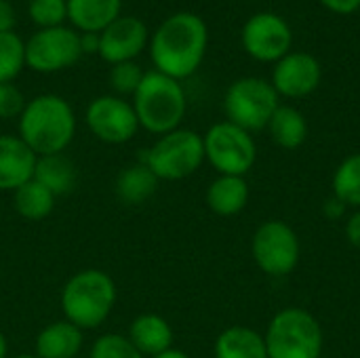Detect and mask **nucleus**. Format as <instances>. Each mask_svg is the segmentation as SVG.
Masks as SVG:
<instances>
[{
  "label": "nucleus",
  "instance_id": "38",
  "mask_svg": "<svg viewBox=\"0 0 360 358\" xmlns=\"http://www.w3.org/2000/svg\"><path fill=\"white\" fill-rule=\"evenodd\" d=\"M13 358H40V357H36V354H17V357H13Z\"/></svg>",
  "mask_w": 360,
  "mask_h": 358
},
{
  "label": "nucleus",
  "instance_id": "20",
  "mask_svg": "<svg viewBox=\"0 0 360 358\" xmlns=\"http://www.w3.org/2000/svg\"><path fill=\"white\" fill-rule=\"evenodd\" d=\"M215 358H268L264 335L251 327L234 325L224 329L213 346Z\"/></svg>",
  "mask_w": 360,
  "mask_h": 358
},
{
  "label": "nucleus",
  "instance_id": "25",
  "mask_svg": "<svg viewBox=\"0 0 360 358\" xmlns=\"http://www.w3.org/2000/svg\"><path fill=\"white\" fill-rule=\"evenodd\" d=\"M333 196L348 209H360V152L344 158L333 173Z\"/></svg>",
  "mask_w": 360,
  "mask_h": 358
},
{
  "label": "nucleus",
  "instance_id": "7",
  "mask_svg": "<svg viewBox=\"0 0 360 358\" xmlns=\"http://www.w3.org/2000/svg\"><path fill=\"white\" fill-rule=\"evenodd\" d=\"M278 108V93L262 78H240L232 82L224 97L228 122L253 133L268 129L272 114Z\"/></svg>",
  "mask_w": 360,
  "mask_h": 358
},
{
  "label": "nucleus",
  "instance_id": "8",
  "mask_svg": "<svg viewBox=\"0 0 360 358\" xmlns=\"http://www.w3.org/2000/svg\"><path fill=\"white\" fill-rule=\"evenodd\" d=\"M202 143L205 160L219 175L245 177L257 160V148L251 133L228 120L213 124L202 135Z\"/></svg>",
  "mask_w": 360,
  "mask_h": 358
},
{
  "label": "nucleus",
  "instance_id": "31",
  "mask_svg": "<svg viewBox=\"0 0 360 358\" xmlns=\"http://www.w3.org/2000/svg\"><path fill=\"white\" fill-rule=\"evenodd\" d=\"M15 21H17V15H15L13 4L8 0H0V34L13 32Z\"/></svg>",
  "mask_w": 360,
  "mask_h": 358
},
{
  "label": "nucleus",
  "instance_id": "36",
  "mask_svg": "<svg viewBox=\"0 0 360 358\" xmlns=\"http://www.w3.org/2000/svg\"><path fill=\"white\" fill-rule=\"evenodd\" d=\"M154 358H192L190 354H186L184 350H177V348H171V350H167V352H162V354H158V357Z\"/></svg>",
  "mask_w": 360,
  "mask_h": 358
},
{
  "label": "nucleus",
  "instance_id": "24",
  "mask_svg": "<svg viewBox=\"0 0 360 358\" xmlns=\"http://www.w3.org/2000/svg\"><path fill=\"white\" fill-rule=\"evenodd\" d=\"M15 211L27 222H40L55 209V196L34 177L13 192Z\"/></svg>",
  "mask_w": 360,
  "mask_h": 358
},
{
  "label": "nucleus",
  "instance_id": "27",
  "mask_svg": "<svg viewBox=\"0 0 360 358\" xmlns=\"http://www.w3.org/2000/svg\"><path fill=\"white\" fill-rule=\"evenodd\" d=\"M27 15L40 30L63 25L68 19V0H30Z\"/></svg>",
  "mask_w": 360,
  "mask_h": 358
},
{
  "label": "nucleus",
  "instance_id": "22",
  "mask_svg": "<svg viewBox=\"0 0 360 358\" xmlns=\"http://www.w3.org/2000/svg\"><path fill=\"white\" fill-rule=\"evenodd\" d=\"M268 131L278 148L297 150L308 139V120L300 110L291 106H278L268 122Z\"/></svg>",
  "mask_w": 360,
  "mask_h": 358
},
{
  "label": "nucleus",
  "instance_id": "16",
  "mask_svg": "<svg viewBox=\"0 0 360 358\" xmlns=\"http://www.w3.org/2000/svg\"><path fill=\"white\" fill-rule=\"evenodd\" d=\"M127 338L143 357L148 358L158 357V354L173 348L171 323L165 317L154 314V312H146V314L135 317L129 325Z\"/></svg>",
  "mask_w": 360,
  "mask_h": 358
},
{
  "label": "nucleus",
  "instance_id": "3",
  "mask_svg": "<svg viewBox=\"0 0 360 358\" xmlns=\"http://www.w3.org/2000/svg\"><path fill=\"white\" fill-rule=\"evenodd\" d=\"M118 300L114 279L97 268H86L68 279L59 304L65 321L82 331L97 329L108 321Z\"/></svg>",
  "mask_w": 360,
  "mask_h": 358
},
{
  "label": "nucleus",
  "instance_id": "19",
  "mask_svg": "<svg viewBox=\"0 0 360 358\" xmlns=\"http://www.w3.org/2000/svg\"><path fill=\"white\" fill-rule=\"evenodd\" d=\"M122 0H68V19L82 34H101L120 17Z\"/></svg>",
  "mask_w": 360,
  "mask_h": 358
},
{
  "label": "nucleus",
  "instance_id": "12",
  "mask_svg": "<svg viewBox=\"0 0 360 358\" xmlns=\"http://www.w3.org/2000/svg\"><path fill=\"white\" fill-rule=\"evenodd\" d=\"M291 30L285 19L272 13L253 15L243 27L245 51L259 61H278L291 46Z\"/></svg>",
  "mask_w": 360,
  "mask_h": 358
},
{
  "label": "nucleus",
  "instance_id": "4",
  "mask_svg": "<svg viewBox=\"0 0 360 358\" xmlns=\"http://www.w3.org/2000/svg\"><path fill=\"white\" fill-rule=\"evenodd\" d=\"M186 108L188 99L181 82L156 70L143 74V80L133 95V110L139 127L158 137L179 129Z\"/></svg>",
  "mask_w": 360,
  "mask_h": 358
},
{
  "label": "nucleus",
  "instance_id": "35",
  "mask_svg": "<svg viewBox=\"0 0 360 358\" xmlns=\"http://www.w3.org/2000/svg\"><path fill=\"white\" fill-rule=\"evenodd\" d=\"M80 44H82V53H97L99 51V34H80Z\"/></svg>",
  "mask_w": 360,
  "mask_h": 358
},
{
  "label": "nucleus",
  "instance_id": "11",
  "mask_svg": "<svg viewBox=\"0 0 360 358\" xmlns=\"http://www.w3.org/2000/svg\"><path fill=\"white\" fill-rule=\"evenodd\" d=\"M86 127L103 143L120 146L135 137L139 131V120L135 116L133 103L118 95H99L86 108Z\"/></svg>",
  "mask_w": 360,
  "mask_h": 358
},
{
  "label": "nucleus",
  "instance_id": "30",
  "mask_svg": "<svg viewBox=\"0 0 360 358\" xmlns=\"http://www.w3.org/2000/svg\"><path fill=\"white\" fill-rule=\"evenodd\" d=\"M25 103L23 93L13 82H0V120L19 118Z\"/></svg>",
  "mask_w": 360,
  "mask_h": 358
},
{
  "label": "nucleus",
  "instance_id": "2",
  "mask_svg": "<svg viewBox=\"0 0 360 358\" xmlns=\"http://www.w3.org/2000/svg\"><path fill=\"white\" fill-rule=\"evenodd\" d=\"M17 120L21 141L36 156L63 154L76 135V114L68 99L55 93L30 99Z\"/></svg>",
  "mask_w": 360,
  "mask_h": 358
},
{
  "label": "nucleus",
  "instance_id": "13",
  "mask_svg": "<svg viewBox=\"0 0 360 358\" xmlns=\"http://www.w3.org/2000/svg\"><path fill=\"white\" fill-rule=\"evenodd\" d=\"M148 25L137 17H118L99 34V51L103 61L110 65L133 61L148 44Z\"/></svg>",
  "mask_w": 360,
  "mask_h": 358
},
{
  "label": "nucleus",
  "instance_id": "37",
  "mask_svg": "<svg viewBox=\"0 0 360 358\" xmlns=\"http://www.w3.org/2000/svg\"><path fill=\"white\" fill-rule=\"evenodd\" d=\"M0 358H8V342L2 331H0Z\"/></svg>",
  "mask_w": 360,
  "mask_h": 358
},
{
  "label": "nucleus",
  "instance_id": "18",
  "mask_svg": "<svg viewBox=\"0 0 360 358\" xmlns=\"http://www.w3.org/2000/svg\"><path fill=\"white\" fill-rule=\"evenodd\" d=\"M207 207L219 217H234L249 203V184L238 175H217L205 194Z\"/></svg>",
  "mask_w": 360,
  "mask_h": 358
},
{
  "label": "nucleus",
  "instance_id": "17",
  "mask_svg": "<svg viewBox=\"0 0 360 358\" xmlns=\"http://www.w3.org/2000/svg\"><path fill=\"white\" fill-rule=\"evenodd\" d=\"M84 346V331L70 321H55L36 335V357L76 358Z\"/></svg>",
  "mask_w": 360,
  "mask_h": 358
},
{
  "label": "nucleus",
  "instance_id": "26",
  "mask_svg": "<svg viewBox=\"0 0 360 358\" xmlns=\"http://www.w3.org/2000/svg\"><path fill=\"white\" fill-rule=\"evenodd\" d=\"M25 68V42L15 34H0V82H13Z\"/></svg>",
  "mask_w": 360,
  "mask_h": 358
},
{
  "label": "nucleus",
  "instance_id": "15",
  "mask_svg": "<svg viewBox=\"0 0 360 358\" xmlns=\"http://www.w3.org/2000/svg\"><path fill=\"white\" fill-rule=\"evenodd\" d=\"M38 156L19 135H0V190L15 192L34 177Z\"/></svg>",
  "mask_w": 360,
  "mask_h": 358
},
{
  "label": "nucleus",
  "instance_id": "32",
  "mask_svg": "<svg viewBox=\"0 0 360 358\" xmlns=\"http://www.w3.org/2000/svg\"><path fill=\"white\" fill-rule=\"evenodd\" d=\"M346 238L354 249L360 251V209L346 219Z\"/></svg>",
  "mask_w": 360,
  "mask_h": 358
},
{
  "label": "nucleus",
  "instance_id": "5",
  "mask_svg": "<svg viewBox=\"0 0 360 358\" xmlns=\"http://www.w3.org/2000/svg\"><path fill=\"white\" fill-rule=\"evenodd\" d=\"M268 358H321L323 327L304 308H283L272 317L264 333Z\"/></svg>",
  "mask_w": 360,
  "mask_h": 358
},
{
  "label": "nucleus",
  "instance_id": "28",
  "mask_svg": "<svg viewBox=\"0 0 360 358\" xmlns=\"http://www.w3.org/2000/svg\"><path fill=\"white\" fill-rule=\"evenodd\" d=\"M89 358H146L131 342L127 335L118 333H103L97 338L91 346Z\"/></svg>",
  "mask_w": 360,
  "mask_h": 358
},
{
  "label": "nucleus",
  "instance_id": "29",
  "mask_svg": "<svg viewBox=\"0 0 360 358\" xmlns=\"http://www.w3.org/2000/svg\"><path fill=\"white\" fill-rule=\"evenodd\" d=\"M143 70L135 61H122L110 68V87L114 95H135L143 80Z\"/></svg>",
  "mask_w": 360,
  "mask_h": 358
},
{
  "label": "nucleus",
  "instance_id": "6",
  "mask_svg": "<svg viewBox=\"0 0 360 358\" xmlns=\"http://www.w3.org/2000/svg\"><path fill=\"white\" fill-rule=\"evenodd\" d=\"M141 162L158 177V181H181L194 175L205 162L202 135L192 129H175L160 135L146 152Z\"/></svg>",
  "mask_w": 360,
  "mask_h": 358
},
{
  "label": "nucleus",
  "instance_id": "33",
  "mask_svg": "<svg viewBox=\"0 0 360 358\" xmlns=\"http://www.w3.org/2000/svg\"><path fill=\"white\" fill-rule=\"evenodd\" d=\"M329 11L340 13V15H348L354 13L360 6V0H321Z\"/></svg>",
  "mask_w": 360,
  "mask_h": 358
},
{
  "label": "nucleus",
  "instance_id": "9",
  "mask_svg": "<svg viewBox=\"0 0 360 358\" xmlns=\"http://www.w3.org/2000/svg\"><path fill=\"white\" fill-rule=\"evenodd\" d=\"M251 255L268 276H289L302 257V247L295 230L278 219L264 222L251 238Z\"/></svg>",
  "mask_w": 360,
  "mask_h": 358
},
{
  "label": "nucleus",
  "instance_id": "23",
  "mask_svg": "<svg viewBox=\"0 0 360 358\" xmlns=\"http://www.w3.org/2000/svg\"><path fill=\"white\" fill-rule=\"evenodd\" d=\"M34 179L40 181L55 198L63 196L74 190L76 186V167L70 158L63 154H51V156H38Z\"/></svg>",
  "mask_w": 360,
  "mask_h": 358
},
{
  "label": "nucleus",
  "instance_id": "34",
  "mask_svg": "<svg viewBox=\"0 0 360 358\" xmlns=\"http://www.w3.org/2000/svg\"><path fill=\"white\" fill-rule=\"evenodd\" d=\"M346 205L342 203V200H338L335 196H331L329 200H325V205H323V213H325V217H329V219H342L344 215H346Z\"/></svg>",
  "mask_w": 360,
  "mask_h": 358
},
{
  "label": "nucleus",
  "instance_id": "21",
  "mask_svg": "<svg viewBox=\"0 0 360 358\" xmlns=\"http://www.w3.org/2000/svg\"><path fill=\"white\" fill-rule=\"evenodd\" d=\"M158 188V177L148 169L146 162L129 165L116 177L114 190L120 203L124 205H143Z\"/></svg>",
  "mask_w": 360,
  "mask_h": 358
},
{
  "label": "nucleus",
  "instance_id": "14",
  "mask_svg": "<svg viewBox=\"0 0 360 358\" xmlns=\"http://www.w3.org/2000/svg\"><path fill=\"white\" fill-rule=\"evenodd\" d=\"M321 76V63L312 55L291 53L278 59L272 74V87L278 95L300 99L316 91Z\"/></svg>",
  "mask_w": 360,
  "mask_h": 358
},
{
  "label": "nucleus",
  "instance_id": "1",
  "mask_svg": "<svg viewBox=\"0 0 360 358\" xmlns=\"http://www.w3.org/2000/svg\"><path fill=\"white\" fill-rule=\"evenodd\" d=\"M207 23L198 15L181 11L156 27L150 42V57L156 72L181 80L200 68L207 53Z\"/></svg>",
  "mask_w": 360,
  "mask_h": 358
},
{
  "label": "nucleus",
  "instance_id": "10",
  "mask_svg": "<svg viewBox=\"0 0 360 358\" xmlns=\"http://www.w3.org/2000/svg\"><path fill=\"white\" fill-rule=\"evenodd\" d=\"M82 55L80 34L74 27H44L25 42V65L40 74L61 72L72 68Z\"/></svg>",
  "mask_w": 360,
  "mask_h": 358
}]
</instances>
